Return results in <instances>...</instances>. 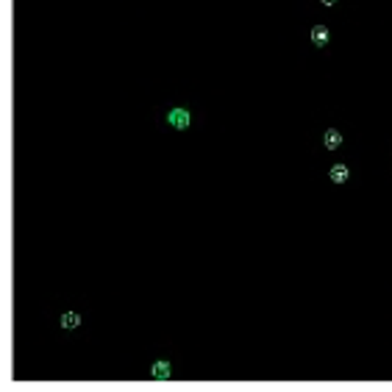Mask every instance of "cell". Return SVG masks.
I'll use <instances>...</instances> for the list:
<instances>
[{
    "instance_id": "cell-5",
    "label": "cell",
    "mask_w": 392,
    "mask_h": 392,
    "mask_svg": "<svg viewBox=\"0 0 392 392\" xmlns=\"http://www.w3.org/2000/svg\"><path fill=\"white\" fill-rule=\"evenodd\" d=\"M312 42H315L317 48L328 45V28H325V25H315V28H312Z\"/></svg>"
},
{
    "instance_id": "cell-6",
    "label": "cell",
    "mask_w": 392,
    "mask_h": 392,
    "mask_svg": "<svg viewBox=\"0 0 392 392\" xmlns=\"http://www.w3.org/2000/svg\"><path fill=\"white\" fill-rule=\"evenodd\" d=\"M61 325H64V328H78V325H81V315H78V312H64V315H61Z\"/></svg>"
},
{
    "instance_id": "cell-1",
    "label": "cell",
    "mask_w": 392,
    "mask_h": 392,
    "mask_svg": "<svg viewBox=\"0 0 392 392\" xmlns=\"http://www.w3.org/2000/svg\"><path fill=\"white\" fill-rule=\"evenodd\" d=\"M189 111L187 109H170V114H167V122H170L172 128H189Z\"/></svg>"
},
{
    "instance_id": "cell-7",
    "label": "cell",
    "mask_w": 392,
    "mask_h": 392,
    "mask_svg": "<svg viewBox=\"0 0 392 392\" xmlns=\"http://www.w3.org/2000/svg\"><path fill=\"white\" fill-rule=\"evenodd\" d=\"M320 3H323V6H337L340 0H320Z\"/></svg>"
},
{
    "instance_id": "cell-2",
    "label": "cell",
    "mask_w": 392,
    "mask_h": 392,
    "mask_svg": "<svg viewBox=\"0 0 392 392\" xmlns=\"http://www.w3.org/2000/svg\"><path fill=\"white\" fill-rule=\"evenodd\" d=\"M150 375H153L156 381H167V378H170V362H167V359H159V362H153V367H150Z\"/></svg>"
},
{
    "instance_id": "cell-3",
    "label": "cell",
    "mask_w": 392,
    "mask_h": 392,
    "mask_svg": "<svg viewBox=\"0 0 392 392\" xmlns=\"http://www.w3.org/2000/svg\"><path fill=\"white\" fill-rule=\"evenodd\" d=\"M323 145L328 147V150H337V147L342 145V134L337 131V128H328V131L323 134Z\"/></svg>"
},
{
    "instance_id": "cell-4",
    "label": "cell",
    "mask_w": 392,
    "mask_h": 392,
    "mask_svg": "<svg viewBox=\"0 0 392 392\" xmlns=\"http://www.w3.org/2000/svg\"><path fill=\"white\" fill-rule=\"evenodd\" d=\"M328 178H331L334 184H345V181L350 178V170L345 167V164H334L331 170H328Z\"/></svg>"
}]
</instances>
